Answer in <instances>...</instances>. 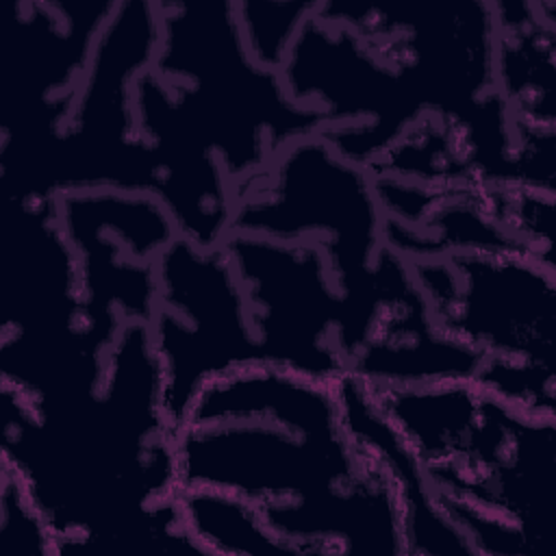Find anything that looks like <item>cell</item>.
I'll return each instance as SVG.
<instances>
[{"label":"cell","mask_w":556,"mask_h":556,"mask_svg":"<svg viewBox=\"0 0 556 556\" xmlns=\"http://www.w3.org/2000/svg\"><path fill=\"white\" fill-rule=\"evenodd\" d=\"M339 380L252 363L206 382L174 428L178 489L267 508L363 476L371 456L348 424Z\"/></svg>","instance_id":"6da1fadb"},{"label":"cell","mask_w":556,"mask_h":556,"mask_svg":"<svg viewBox=\"0 0 556 556\" xmlns=\"http://www.w3.org/2000/svg\"><path fill=\"white\" fill-rule=\"evenodd\" d=\"M315 7V2H235L250 54L261 65L280 72L289 48Z\"/></svg>","instance_id":"30bf717a"},{"label":"cell","mask_w":556,"mask_h":556,"mask_svg":"<svg viewBox=\"0 0 556 556\" xmlns=\"http://www.w3.org/2000/svg\"><path fill=\"white\" fill-rule=\"evenodd\" d=\"M230 230L319 245L348 300L376 289V265L389 245L376 174L321 132L282 148L235 191Z\"/></svg>","instance_id":"3957f363"},{"label":"cell","mask_w":556,"mask_h":556,"mask_svg":"<svg viewBox=\"0 0 556 556\" xmlns=\"http://www.w3.org/2000/svg\"><path fill=\"white\" fill-rule=\"evenodd\" d=\"M148 328L172 430L206 382L261 363L248 302L224 243L204 248L178 235L165 248L156 261V306Z\"/></svg>","instance_id":"8992f818"},{"label":"cell","mask_w":556,"mask_h":556,"mask_svg":"<svg viewBox=\"0 0 556 556\" xmlns=\"http://www.w3.org/2000/svg\"><path fill=\"white\" fill-rule=\"evenodd\" d=\"M437 324L482 363L556 374V265L528 250L410 261Z\"/></svg>","instance_id":"5b68a950"},{"label":"cell","mask_w":556,"mask_h":556,"mask_svg":"<svg viewBox=\"0 0 556 556\" xmlns=\"http://www.w3.org/2000/svg\"><path fill=\"white\" fill-rule=\"evenodd\" d=\"M0 502H2L0 536L4 541L7 552L56 554L54 534L50 532L39 510L33 506L20 480L7 469H2Z\"/></svg>","instance_id":"8fae6325"},{"label":"cell","mask_w":556,"mask_h":556,"mask_svg":"<svg viewBox=\"0 0 556 556\" xmlns=\"http://www.w3.org/2000/svg\"><path fill=\"white\" fill-rule=\"evenodd\" d=\"M178 506L200 554H289L258 506L215 489H178Z\"/></svg>","instance_id":"9c48e42d"},{"label":"cell","mask_w":556,"mask_h":556,"mask_svg":"<svg viewBox=\"0 0 556 556\" xmlns=\"http://www.w3.org/2000/svg\"><path fill=\"white\" fill-rule=\"evenodd\" d=\"M159 39V2H113L56 143V198L87 189L152 193V159L137 126L135 85L152 70Z\"/></svg>","instance_id":"277c9868"},{"label":"cell","mask_w":556,"mask_h":556,"mask_svg":"<svg viewBox=\"0 0 556 556\" xmlns=\"http://www.w3.org/2000/svg\"><path fill=\"white\" fill-rule=\"evenodd\" d=\"M56 215L78 265L85 319L115 339L126 321L150 324L156 261L180 235L152 193L87 189L56 198Z\"/></svg>","instance_id":"ba28073f"},{"label":"cell","mask_w":556,"mask_h":556,"mask_svg":"<svg viewBox=\"0 0 556 556\" xmlns=\"http://www.w3.org/2000/svg\"><path fill=\"white\" fill-rule=\"evenodd\" d=\"M161 39L152 72L172 106L213 150L235 191L289 143L326 128L295 102L280 72L248 50L235 2H159Z\"/></svg>","instance_id":"7a4b0ae2"},{"label":"cell","mask_w":556,"mask_h":556,"mask_svg":"<svg viewBox=\"0 0 556 556\" xmlns=\"http://www.w3.org/2000/svg\"><path fill=\"white\" fill-rule=\"evenodd\" d=\"M239 276L261 363L337 382L343 295L319 245L230 230L224 239Z\"/></svg>","instance_id":"52a82bcc"}]
</instances>
